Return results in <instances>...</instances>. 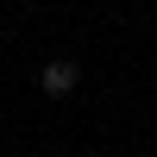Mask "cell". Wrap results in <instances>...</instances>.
Returning <instances> with one entry per match:
<instances>
[{
    "instance_id": "obj_1",
    "label": "cell",
    "mask_w": 157,
    "mask_h": 157,
    "mask_svg": "<svg viewBox=\"0 0 157 157\" xmlns=\"http://www.w3.org/2000/svg\"><path fill=\"white\" fill-rule=\"evenodd\" d=\"M75 82H82V69H75L69 57H50L44 69H38V88H44L50 101H63V94H75Z\"/></svg>"
}]
</instances>
